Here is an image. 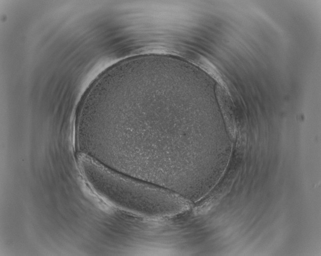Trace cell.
Returning a JSON list of instances; mask_svg holds the SVG:
<instances>
[{"label":"cell","instance_id":"cell-1","mask_svg":"<svg viewBox=\"0 0 321 256\" xmlns=\"http://www.w3.org/2000/svg\"><path fill=\"white\" fill-rule=\"evenodd\" d=\"M79 168L91 187L117 207L143 216L163 217L184 209L180 197L117 172L88 154L77 156Z\"/></svg>","mask_w":321,"mask_h":256}]
</instances>
